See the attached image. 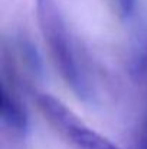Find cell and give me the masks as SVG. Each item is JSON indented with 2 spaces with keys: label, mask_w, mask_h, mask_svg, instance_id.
<instances>
[{
  "label": "cell",
  "mask_w": 147,
  "mask_h": 149,
  "mask_svg": "<svg viewBox=\"0 0 147 149\" xmlns=\"http://www.w3.org/2000/svg\"><path fill=\"white\" fill-rule=\"evenodd\" d=\"M36 19L53 65L63 83L79 100H94V84L56 0H36Z\"/></svg>",
  "instance_id": "1"
},
{
  "label": "cell",
  "mask_w": 147,
  "mask_h": 149,
  "mask_svg": "<svg viewBox=\"0 0 147 149\" xmlns=\"http://www.w3.org/2000/svg\"><path fill=\"white\" fill-rule=\"evenodd\" d=\"M35 100L45 120L72 149H121L85 125L56 97L48 93H38Z\"/></svg>",
  "instance_id": "2"
},
{
  "label": "cell",
  "mask_w": 147,
  "mask_h": 149,
  "mask_svg": "<svg viewBox=\"0 0 147 149\" xmlns=\"http://www.w3.org/2000/svg\"><path fill=\"white\" fill-rule=\"evenodd\" d=\"M0 116L3 125L10 133L19 138H25L29 132L28 110L14 88L13 78H3L1 81V101Z\"/></svg>",
  "instance_id": "3"
},
{
  "label": "cell",
  "mask_w": 147,
  "mask_h": 149,
  "mask_svg": "<svg viewBox=\"0 0 147 149\" xmlns=\"http://www.w3.org/2000/svg\"><path fill=\"white\" fill-rule=\"evenodd\" d=\"M127 68L136 81L147 80V28H141L133 38L128 51Z\"/></svg>",
  "instance_id": "4"
},
{
  "label": "cell",
  "mask_w": 147,
  "mask_h": 149,
  "mask_svg": "<svg viewBox=\"0 0 147 149\" xmlns=\"http://www.w3.org/2000/svg\"><path fill=\"white\" fill-rule=\"evenodd\" d=\"M17 49H19V56L25 62L29 72L33 75H41L42 62H41V56L38 55V51L35 49L33 44L26 38H20L17 42Z\"/></svg>",
  "instance_id": "5"
},
{
  "label": "cell",
  "mask_w": 147,
  "mask_h": 149,
  "mask_svg": "<svg viewBox=\"0 0 147 149\" xmlns=\"http://www.w3.org/2000/svg\"><path fill=\"white\" fill-rule=\"evenodd\" d=\"M112 10L121 20H128L133 17L137 6V0H111Z\"/></svg>",
  "instance_id": "6"
},
{
  "label": "cell",
  "mask_w": 147,
  "mask_h": 149,
  "mask_svg": "<svg viewBox=\"0 0 147 149\" xmlns=\"http://www.w3.org/2000/svg\"><path fill=\"white\" fill-rule=\"evenodd\" d=\"M136 143H137V149H147V103L144 107L143 117L139 125V129H137Z\"/></svg>",
  "instance_id": "7"
}]
</instances>
